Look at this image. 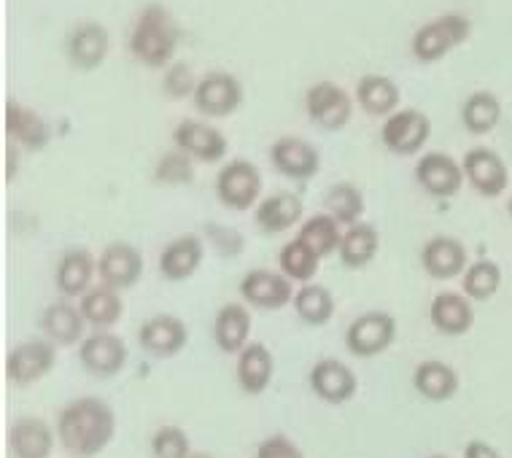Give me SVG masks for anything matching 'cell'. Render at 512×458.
<instances>
[{
  "label": "cell",
  "instance_id": "18",
  "mask_svg": "<svg viewBox=\"0 0 512 458\" xmlns=\"http://www.w3.org/2000/svg\"><path fill=\"white\" fill-rule=\"evenodd\" d=\"M205 243L195 232L178 235L159 254V275L168 283H184L203 267Z\"/></svg>",
  "mask_w": 512,
  "mask_h": 458
},
{
  "label": "cell",
  "instance_id": "23",
  "mask_svg": "<svg viewBox=\"0 0 512 458\" xmlns=\"http://www.w3.org/2000/svg\"><path fill=\"white\" fill-rule=\"evenodd\" d=\"M98 275V259L87 248H71L60 256L54 286L65 300H81L87 291H92V281Z\"/></svg>",
  "mask_w": 512,
  "mask_h": 458
},
{
  "label": "cell",
  "instance_id": "16",
  "mask_svg": "<svg viewBox=\"0 0 512 458\" xmlns=\"http://www.w3.org/2000/svg\"><path fill=\"white\" fill-rule=\"evenodd\" d=\"M138 343L154 359H173L189 343V329L181 318L170 316V313L151 316L138 329Z\"/></svg>",
  "mask_w": 512,
  "mask_h": 458
},
{
  "label": "cell",
  "instance_id": "13",
  "mask_svg": "<svg viewBox=\"0 0 512 458\" xmlns=\"http://www.w3.org/2000/svg\"><path fill=\"white\" fill-rule=\"evenodd\" d=\"M294 294L297 291L292 289V281L286 275L265 267L248 270L240 281V297L256 310H283L286 305H292Z\"/></svg>",
  "mask_w": 512,
  "mask_h": 458
},
{
  "label": "cell",
  "instance_id": "19",
  "mask_svg": "<svg viewBox=\"0 0 512 458\" xmlns=\"http://www.w3.org/2000/svg\"><path fill=\"white\" fill-rule=\"evenodd\" d=\"M270 162H273V168L278 170L283 178L310 181V178L318 173V168H321V154H318L316 146L305 141V138L286 135V138H278V141L270 146Z\"/></svg>",
  "mask_w": 512,
  "mask_h": 458
},
{
  "label": "cell",
  "instance_id": "29",
  "mask_svg": "<svg viewBox=\"0 0 512 458\" xmlns=\"http://www.w3.org/2000/svg\"><path fill=\"white\" fill-rule=\"evenodd\" d=\"M41 329H44L46 340L54 345H81L87 340V337H84L87 321L81 316V308L68 300L52 302V305L44 310V316H41Z\"/></svg>",
  "mask_w": 512,
  "mask_h": 458
},
{
  "label": "cell",
  "instance_id": "42",
  "mask_svg": "<svg viewBox=\"0 0 512 458\" xmlns=\"http://www.w3.org/2000/svg\"><path fill=\"white\" fill-rule=\"evenodd\" d=\"M197 84H200V79L195 76L189 62H173L170 68H165V76H162V92H165L170 100L195 97Z\"/></svg>",
  "mask_w": 512,
  "mask_h": 458
},
{
  "label": "cell",
  "instance_id": "41",
  "mask_svg": "<svg viewBox=\"0 0 512 458\" xmlns=\"http://www.w3.org/2000/svg\"><path fill=\"white\" fill-rule=\"evenodd\" d=\"M151 453L154 458H189L192 442L181 426H159L151 437Z\"/></svg>",
  "mask_w": 512,
  "mask_h": 458
},
{
  "label": "cell",
  "instance_id": "26",
  "mask_svg": "<svg viewBox=\"0 0 512 458\" xmlns=\"http://www.w3.org/2000/svg\"><path fill=\"white\" fill-rule=\"evenodd\" d=\"M429 321L440 335L461 337L475 326V308L459 291H442L429 305Z\"/></svg>",
  "mask_w": 512,
  "mask_h": 458
},
{
  "label": "cell",
  "instance_id": "31",
  "mask_svg": "<svg viewBox=\"0 0 512 458\" xmlns=\"http://www.w3.org/2000/svg\"><path fill=\"white\" fill-rule=\"evenodd\" d=\"M399 87L397 81L389 76H362L356 84V103L367 116H386L397 114L399 108Z\"/></svg>",
  "mask_w": 512,
  "mask_h": 458
},
{
  "label": "cell",
  "instance_id": "34",
  "mask_svg": "<svg viewBox=\"0 0 512 458\" xmlns=\"http://www.w3.org/2000/svg\"><path fill=\"white\" fill-rule=\"evenodd\" d=\"M292 308L302 324L324 326L332 321V316H335L337 302L335 294H332L327 286H321V283H308V286H300V289H297Z\"/></svg>",
  "mask_w": 512,
  "mask_h": 458
},
{
  "label": "cell",
  "instance_id": "49",
  "mask_svg": "<svg viewBox=\"0 0 512 458\" xmlns=\"http://www.w3.org/2000/svg\"><path fill=\"white\" fill-rule=\"evenodd\" d=\"M429 458H448V456H429Z\"/></svg>",
  "mask_w": 512,
  "mask_h": 458
},
{
  "label": "cell",
  "instance_id": "22",
  "mask_svg": "<svg viewBox=\"0 0 512 458\" xmlns=\"http://www.w3.org/2000/svg\"><path fill=\"white\" fill-rule=\"evenodd\" d=\"M421 267L434 281H453L467 270V248L459 238L437 235L429 238L421 248Z\"/></svg>",
  "mask_w": 512,
  "mask_h": 458
},
{
  "label": "cell",
  "instance_id": "11",
  "mask_svg": "<svg viewBox=\"0 0 512 458\" xmlns=\"http://www.w3.org/2000/svg\"><path fill=\"white\" fill-rule=\"evenodd\" d=\"M143 275V254L133 243L116 240L111 246L103 248L98 256V278L100 286H108L114 291L133 289Z\"/></svg>",
  "mask_w": 512,
  "mask_h": 458
},
{
  "label": "cell",
  "instance_id": "45",
  "mask_svg": "<svg viewBox=\"0 0 512 458\" xmlns=\"http://www.w3.org/2000/svg\"><path fill=\"white\" fill-rule=\"evenodd\" d=\"M464 458H502L496 453L494 445H488L483 440H472L467 442V448H464Z\"/></svg>",
  "mask_w": 512,
  "mask_h": 458
},
{
  "label": "cell",
  "instance_id": "33",
  "mask_svg": "<svg viewBox=\"0 0 512 458\" xmlns=\"http://www.w3.org/2000/svg\"><path fill=\"white\" fill-rule=\"evenodd\" d=\"M81 316L89 326H95L98 332H108L111 326H116L124 316V302L122 294L108 286H95L87 291L79 300Z\"/></svg>",
  "mask_w": 512,
  "mask_h": 458
},
{
  "label": "cell",
  "instance_id": "24",
  "mask_svg": "<svg viewBox=\"0 0 512 458\" xmlns=\"http://www.w3.org/2000/svg\"><path fill=\"white\" fill-rule=\"evenodd\" d=\"M52 426L44 418L25 415L11 423L9 453L11 458H52L54 453Z\"/></svg>",
  "mask_w": 512,
  "mask_h": 458
},
{
  "label": "cell",
  "instance_id": "43",
  "mask_svg": "<svg viewBox=\"0 0 512 458\" xmlns=\"http://www.w3.org/2000/svg\"><path fill=\"white\" fill-rule=\"evenodd\" d=\"M205 240L216 248V254L224 256V259H235V256L243 254L246 248V238L240 235L235 227H227V224H219V221H208L205 224Z\"/></svg>",
  "mask_w": 512,
  "mask_h": 458
},
{
  "label": "cell",
  "instance_id": "47",
  "mask_svg": "<svg viewBox=\"0 0 512 458\" xmlns=\"http://www.w3.org/2000/svg\"><path fill=\"white\" fill-rule=\"evenodd\" d=\"M189 458H213V456H211V453H192Z\"/></svg>",
  "mask_w": 512,
  "mask_h": 458
},
{
  "label": "cell",
  "instance_id": "32",
  "mask_svg": "<svg viewBox=\"0 0 512 458\" xmlns=\"http://www.w3.org/2000/svg\"><path fill=\"white\" fill-rule=\"evenodd\" d=\"M380 251V235L378 229L367 224V221H359L354 227H348L343 232V243H340V251H337V259L343 262V267L348 270H362L378 256Z\"/></svg>",
  "mask_w": 512,
  "mask_h": 458
},
{
  "label": "cell",
  "instance_id": "28",
  "mask_svg": "<svg viewBox=\"0 0 512 458\" xmlns=\"http://www.w3.org/2000/svg\"><path fill=\"white\" fill-rule=\"evenodd\" d=\"M302 216H305V205L297 194L275 192L256 205L254 221L265 235H281L289 232L294 224H300Z\"/></svg>",
  "mask_w": 512,
  "mask_h": 458
},
{
  "label": "cell",
  "instance_id": "6",
  "mask_svg": "<svg viewBox=\"0 0 512 458\" xmlns=\"http://www.w3.org/2000/svg\"><path fill=\"white\" fill-rule=\"evenodd\" d=\"M429 135H432V122L418 108H399L380 127V141L397 157L418 154L429 143Z\"/></svg>",
  "mask_w": 512,
  "mask_h": 458
},
{
  "label": "cell",
  "instance_id": "3",
  "mask_svg": "<svg viewBox=\"0 0 512 458\" xmlns=\"http://www.w3.org/2000/svg\"><path fill=\"white\" fill-rule=\"evenodd\" d=\"M469 36H472V22L464 14H442L415 30L410 49L415 60L429 65V62L448 57V52L464 44Z\"/></svg>",
  "mask_w": 512,
  "mask_h": 458
},
{
  "label": "cell",
  "instance_id": "8",
  "mask_svg": "<svg viewBox=\"0 0 512 458\" xmlns=\"http://www.w3.org/2000/svg\"><path fill=\"white\" fill-rule=\"evenodd\" d=\"M305 111L316 127L327 130V133H337L354 116V97L332 81H318L305 95Z\"/></svg>",
  "mask_w": 512,
  "mask_h": 458
},
{
  "label": "cell",
  "instance_id": "5",
  "mask_svg": "<svg viewBox=\"0 0 512 458\" xmlns=\"http://www.w3.org/2000/svg\"><path fill=\"white\" fill-rule=\"evenodd\" d=\"M397 340V318L386 310H370L345 329V348L356 359H375Z\"/></svg>",
  "mask_w": 512,
  "mask_h": 458
},
{
  "label": "cell",
  "instance_id": "7",
  "mask_svg": "<svg viewBox=\"0 0 512 458\" xmlns=\"http://www.w3.org/2000/svg\"><path fill=\"white\" fill-rule=\"evenodd\" d=\"M57 348L49 340H25L11 348L6 356V378L11 386L27 388L36 386L54 370Z\"/></svg>",
  "mask_w": 512,
  "mask_h": 458
},
{
  "label": "cell",
  "instance_id": "20",
  "mask_svg": "<svg viewBox=\"0 0 512 458\" xmlns=\"http://www.w3.org/2000/svg\"><path fill=\"white\" fill-rule=\"evenodd\" d=\"M310 388L327 405H345L356 397L359 378L348 364L337 362V359H321L310 370Z\"/></svg>",
  "mask_w": 512,
  "mask_h": 458
},
{
  "label": "cell",
  "instance_id": "40",
  "mask_svg": "<svg viewBox=\"0 0 512 458\" xmlns=\"http://www.w3.org/2000/svg\"><path fill=\"white\" fill-rule=\"evenodd\" d=\"M154 181L162 186H186L195 181V159L181 149L162 154L154 165Z\"/></svg>",
  "mask_w": 512,
  "mask_h": 458
},
{
  "label": "cell",
  "instance_id": "27",
  "mask_svg": "<svg viewBox=\"0 0 512 458\" xmlns=\"http://www.w3.org/2000/svg\"><path fill=\"white\" fill-rule=\"evenodd\" d=\"M251 313L243 302H227L224 308H219L216 318H213V340L219 345L221 353L238 356L248 345L251 337Z\"/></svg>",
  "mask_w": 512,
  "mask_h": 458
},
{
  "label": "cell",
  "instance_id": "25",
  "mask_svg": "<svg viewBox=\"0 0 512 458\" xmlns=\"http://www.w3.org/2000/svg\"><path fill=\"white\" fill-rule=\"evenodd\" d=\"M275 375V356L270 353L265 343H248L238 353V364H235V378L243 394L248 397H259L265 394Z\"/></svg>",
  "mask_w": 512,
  "mask_h": 458
},
{
  "label": "cell",
  "instance_id": "17",
  "mask_svg": "<svg viewBox=\"0 0 512 458\" xmlns=\"http://www.w3.org/2000/svg\"><path fill=\"white\" fill-rule=\"evenodd\" d=\"M3 124H6V135L11 143H17L19 149L25 151H44L52 143V127L44 116L27 108L19 100H9L6 111H3Z\"/></svg>",
  "mask_w": 512,
  "mask_h": 458
},
{
  "label": "cell",
  "instance_id": "4",
  "mask_svg": "<svg viewBox=\"0 0 512 458\" xmlns=\"http://www.w3.org/2000/svg\"><path fill=\"white\" fill-rule=\"evenodd\" d=\"M265 189L262 170L256 168L248 159H232L216 176V197L227 211H248L259 203Z\"/></svg>",
  "mask_w": 512,
  "mask_h": 458
},
{
  "label": "cell",
  "instance_id": "1",
  "mask_svg": "<svg viewBox=\"0 0 512 458\" xmlns=\"http://www.w3.org/2000/svg\"><path fill=\"white\" fill-rule=\"evenodd\" d=\"M57 440L73 458H95L114 442L116 413L106 399L79 397L57 415Z\"/></svg>",
  "mask_w": 512,
  "mask_h": 458
},
{
  "label": "cell",
  "instance_id": "10",
  "mask_svg": "<svg viewBox=\"0 0 512 458\" xmlns=\"http://www.w3.org/2000/svg\"><path fill=\"white\" fill-rule=\"evenodd\" d=\"M192 100L200 114L211 116V119H224L243 106V84L232 73L211 71L200 79Z\"/></svg>",
  "mask_w": 512,
  "mask_h": 458
},
{
  "label": "cell",
  "instance_id": "14",
  "mask_svg": "<svg viewBox=\"0 0 512 458\" xmlns=\"http://www.w3.org/2000/svg\"><path fill=\"white\" fill-rule=\"evenodd\" d=\"M127 345L114 332H95L79 345V362L92 378H114L127 364Z\"/></svg>",
  "mask_w": 512,
  "mask_h": 458
},
{
  "label": "cell",
  "instance_id": "37",
  "mask_svg": "<svg viewBox=\"0 0 512 458\" xmlns=\"http://www.w3.org/2000/svg\"><path fill=\"white\" fill-rule=\"evenodd\" d=\"M502 289V267L494 259H477L461 275V294L469 302H486Z\"/></svg>",
  "mask_w": 512,
  "mask_h": 458
},
{
  "label": "cell",
  "instance_id": "15",
  "mask_svg": "<svg viewBox=\"0 0 512 458\" xmlns=\"http://www.w3.org/2000/svg\"><path fill=\"white\" fill-rule=\"evenodd\" d=\"M173 143H176V149L189 154L195 162H205V165L221 162L227 157V149H230V141L219 127L195 122V119H186V122L178 124L173 130Z\"/></svg>",
  "mask_w": 512,
  "mask_h": 458
},
{
  "label": "cell",
  "instance_id": "36",
  "mask_svg": "<svg viewBox=\"0 0 512 458\" xmlns=\"http://www.w3.org/2000/svg\"><path fill=\"white\" fill-rule=\"evenodd\" d=\"M278 267H281V273L292 283L308 286V283H313L318 270H321V256H318L310 246H305L300 238H294L281 248V254H278Z\"/></svg>",
  "mask_w": 512,
  "mask_h": 458
},
{
  "label": "cell",
  "instance_id": "38",
  "mask_svg": "<svg viewBox=\"0 0 512 458\" xmlns=\"http://www.w3.org/2000/svg\"><path fill=\"white\" fill-rule=\"evenodd\" d=\"M324 208L340 227H354L364 216V194L356 184L340 181L324 197Z\"/></svg>",
  "mask_w": 512,
  "mask_h": 458
},
{
  "label": "cell",
  "instance_id": "46",
  "mask_svg": "<svg viewBox=\"0 0 512 458\" xmlns=\"http://www.w3.org/2000/svg\"><path fill=\"white\" fill-rule=\"evenodd\" d=\"M19 173V146L11 143L6 146V181H14Z\"/></svg>",
  "mask_w": 512,
  "mask_h": 458
},
{
  "label": "cell",
  "instance_id": "30",
  "mask_svg": "<svg viewBox=\"0 0 512 458\" xmlns=\"http://www.w3.org/2000/svg\"><path fill=\"white\" fill-rule=\"evenodd\" d=\"M459 386V372L453 370L451 364L437 362V359L421 362L413 372V388L429 402H448L459 394Z\"/></svg>",
  "mask_w": 512,
  "mask_h": 458
},
{
  "label": "cell",
  "instance_id": "21",
  "mask_svg": "<svg viewBox=\"0 0 512 458\" xmlns=\"http://www.w3.org/2000/svg\"><path fill=\"white\" fill-rule=\"evenodd\" d=\"M108 49H111V36L100 22H79L68 33V44H65L68 60L76 71L100 68L106 62Z\"/></svg>",
  "mask_w": 512,
  "mask_h": 458
},
{
  "label": "cell",
  "instance_id": "9",
  "mask_svg": "<svg viewBox=\"0 0 512 458\" xmlns=\"http://www.w3.org/2000/svg\"><path fill=\"white\" fill-rule=\"evenodd\" d=\"M415 181L434 200H451L464 186V168L442 151H426L415 165Z\"/></svg>",
  "mask_w": 512,
  "mask_h": 458
},
{
  "label": "cell",
  "instance_id": "39",
  "mask_svg": "<svg viewBox=\"0 0 512 458\" xmlns=\"http://www.w3.org/2000/svg\"><path fill=\"white\" fill-rule=\"evenodd\" d=\"M297 238H300L305 246L313 248L321 259H327V256L340 251L343 229H340V224H337L329 213H316V216H310V219L302 224Z\"/></svg>",
  "mask_w": 512,
  "mask_h": 458
},
{
  "label": "cell",
  "instance_id": "48",
  "mask_svg": "<svg viewBox=\"0 0 512 458\" xmlns=\"http://www.w3.org/2000/svg\"><path fill=\"white\" fill-rule=\"evenodd\" d=\"M507 211H510V216H512V197H510V203H507Z\"/></svg>",
  "mask_w": 512,
  "mask_h": 458
},
{
  "label": "cell",
  "instance_id": "44",
  "mask_svg": "<svg viewBox=\"0 0 512 458\" xmlns=\"http://www.w3.org/2000/svg\"><path fill=\"white\" fill-rule=\"evenodd\" d=\"M256 458H305L302 448L286 434H270L259 442Z\"/></svg>",
  "mask_w": 512,
  "mask_h": 458
},
{
  "label": "cell",
  "instance_id": "12",
  "mask_svg": "<svg viewBox=\"0 0 512 458\" xmlns=\"http://www.w3.org/2000/svg\"><path fill=\"white\" fill-rule=\"evenodd\" d=\"M464 178L469 181V186L475 189L477 194H483L488 200H494L499 194L507 192V184H510V170H507V162H504L494 149H486V146H475L464 154Z\"/></svg>",
  "mask_w": 512,
  "mask_h": 458
},
{
  "label": "cell",
  "instance_id": "2",
  "mask_svg": "<svg viewBox=\"0 0 512 458\" xmlns=\"http://www.w3.org/2000/svg\"><path fill=\"white\" fill-rule=\"evenodd\" d=\"M181 44V27L162 3L143 6L130 33V52L146 68H170Z\"/></svg>",
  "mask_w": 512,
  "mask_h": 458
},
{
  "label": "cell",
  "instance_id": "35",
  "mask_svg": "<svg viewBox=\"0 0 512 458\" xmlns=\"http://www.w3.org/2000/svg\"><path fill=\"white\" fill-rule=\"evenodd\" d=\"M502 119V103L494 92H472L461 106L464 130L472 135H488Z\"/></svg>",
  "mask_w": 512,
  "mask_h": 458
}]
</instances>
